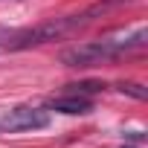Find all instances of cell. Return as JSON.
<instances>
[{
    "mask_svg": "<svg viewBox=\"0 0 148 148\" xmlns=\"http://www.w3.org/2000/svg\"><path fill=\"white\" fill-rule=\"evenodd\" d=\"M145 38H148V32L145 29H136L125 41H87V44H76V47L64 49L58 58H61L64 67H90V64H99L105 58H113V55H122L128 49L142 47Z\"/></svg>",
    "mask_w": 148,
    "mask_h": 148,
    "instance_id": "cell-1",
    "label": "cell"
},
{
    "mask_svg": "<svg viewBox=\"0 0 148 148\" xmlns=\"http://www.w3.org/2000/svg\"><path fill=\"white\" fill-rule=\"evenodd\" d=\"M49 125V113L32 105H18L9 113L0 116V128L3 131H41Z\"/></svg>",
    "mask_w": 148,
    "mask_h": 148,
    "instance_id": "cell-2",
    "label": "cell"
},
{
    "mask_svg": "<svg viewBox=\"0 0 148 148\" xmlns=\"http://www.w3.org/2000/svg\"><path fill=\"white\" fill-rule=\"evenodd\" d=\"M47 108H49V110H58V113H67V116H82V113H90V110H93V102H90L87 96L67 93V96L49 99Z\"/></svg>",
    "mask_w": 148,
    "mask_h": 148,
    "instance_id": "cell-3",
    "label": "cell"
},
{
    "mask_svg": "<svg viewBox=\"0 0 148 148\" xmlns=\"http://www.w3.org/2000/svg\"><path fill=\"white\" fill-rule=\"evenodd\" d=\"M99 90H105V82H93V79H87V82L67 84V93H76V96H90V93H99Z\"/></svg>",
    "mask_w": 148,
    "mask_h": 148,
    "instance_id": "cell-4",
    "label": "cell"
},
{
    "mask_svg": "<svg viewBox=\"0 0 148 148\" xmlns=\"http://www.w3.org/2000/svg\"><path fill=\"white\" fill-rule=\"evenodd\" d=\"M119 90H122V93H128V96H134V99H139V102H145V99H148V90H145L142 84H136V82H122V84H119Z\"/></svg>",
    "mask_w": 148,
    "mask_h": 148,
    "instance_id": "cell-5",
    "label": "cell"
},
{
    "mask_svg": "<svg viewBox=\"0 0 148 148\" xmlns=\"http://www.w3.org/2000/svg\"><path fill=\"white\" fill-rule=\"evenodd\" d=\"M125 148H134V145H125Z\"/></svg>",
    "mask_w": 148,
    "mask_h": 148,
    "instance_id": "cell-6",
    "label": "cell"
}]
</instances>
